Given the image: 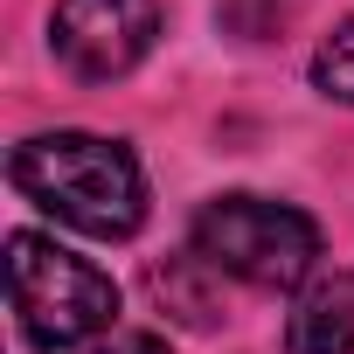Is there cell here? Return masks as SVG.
<instances>
[{
  "label": "cell",
  "mask_w": 354,
  "mask_h": 354,
  "mask_svg": "<svg viewBox=\"0 0 354 354\" xmlns=\"http://www.w3.org/2000/svg\"><path fill=\"white\" fill-rule=\"evenodd\" d=\"M8 174H15V188L42 216H56V223H70L84 236L118 243V236H132L146 223V174H139V160L118 139H97V132H35V139L15 146Z\"/></svg>",
  "instance_id": "1"
},
{
  "label": "cell",
  "mask_w": 354,
  "mask_h": 354,
  "mask_svg": "<svg viewBox=\"0 0 354 354\" xmlns=\"http://www.w3.org/2000/svg\"><path fill=\"white\" fill-rule=\"evenodd\" d=\"M8 292H15V319L35 347H84L97 333H111L118 319V285L111 271H97L91 257L63 250L42 230H15L8 236Z\"/></svg>",
  "instance_id": "2"
},
{
  "label": "cell",
  "mask_w": 354,
  "mask_h": 354,
  "mask_svg": "<svg viewBox=\"0 0 354 354\" xmlns=\"http://www.w3.org/2000/svg\"><path fill=\"white\" fill-rule=\"evenodd\" d=\"M195 257L209 271H230L257 292H292L319 271V230L306 209L271 195H216L195 216Z\"/></svg>",
  "instance_id": "3"
},
{
  "label": "cell",
  "mask_w": 354,
  "mask_h": 354,
  "mask_svg": "<svg viewBox=\"0 0 354 354\" xmlns=\"http://www.w3.org/2000/svg\"><path fill=\"white\" fill-rule=\"evenodd\" d=\"M153 35H160V0H56L49 21L63 70L84 84H111L139 70L153 56Z\"/></svg>",
  "instance_id": "4"
},
{
  "label": "cell",
  "mask_w": 354,
  "mask_h": 354,
  "mask_svg": "<svg viewBox=\"0 0 354 354\" xmlns=\"http://www.w3.org/2000/svg\"><path fill=\"white\" fill-rule=\"evenodd\" d=\"M292 354H354V271H313L285 313Z\"/></svg>",
  "instance_id": "5"
},
{
  "label": "cell",
  "mask_w": 354,
  "mask_h": 354,
  "mask_svg": "<svg viewBox=\"0 0 354 354\" xmlns=\"http://www.w3.org/2000/svg\"><path fill=\"white\" fill-rule=\"evenodd\" d=\"M313 84H319L326 97L354 104V21H347V28H333V35L319 42V56H313Z\"/></svg>",
  "instance_id": "6"
},
{
  "label": "cell",
  "mask_w": 354,
  "mask_h": 354,
  "mask_svg": "<svg viewBox=\"0 0 354 354\" xmlns=\"http://www.w3.org/2000/svg\"><path fill=\"white\" fill-rule=\"evenodd\" d=\"M223 15H230V28H243V35H271V21L285 15V0H223Z\"/></svg>",
  "instance_id": "7"
},
{
  "label": "cell",
  "mask_w": 354,
  "mask_h": 354,
  "mask_svg": "<svg viewBox=\"0 0 354 354\" xmlns=\"http://www.w3.org/2000/svg\"><path fill=\"white\" fill-rule=\"evenodd\" d=\"M97 354H174V347H167L160 333H111Z\"/></svg>",
  "instance_id": "8"
}]
</instances>
